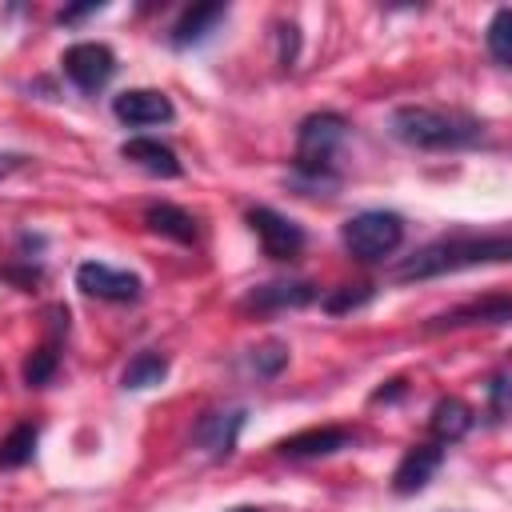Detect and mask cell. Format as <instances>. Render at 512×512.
I'll use <instances>...</instances> for the list:
<instances>
[{
    "instance_id": "obj_1",
    "label": "cell",
    "mask_w": 512,
    "mask_h": 512,
    "mask_svg": "<svg viewBox=\"0 0 512 512\" xmlns=\"http://www.w3.org/2000/svg\"><path fill=\"white\" fill-rule=\"evenodd\" d=\"M508 256H512V240L504 232H496V236H444V240H432V244L416 248L412 256H404L392 268V280H432V276L460 272V268L504 264Z\"/></svg>"
},
{
    "instance_id": "obj_2",
    "label": "cell",
    "mask_w": 512,
    "mask_h": 512,
    "mask_svg": "<svg viewBox=\"0 0 512 512\" xmlns=\"http://www.w3.org/2000/svg\"><path fill=\"white\" fill-rule=\"evenodd\" d=\"M388 128L396 140H404L408 148H424V152H452V148H472L484 136V124L464 116V112H448V108H428V104H404L388 116Z\"/></svg>"
},
{
    "instance_id": "obj_3",
    "label": "cell",
    "mask_w": 512,
    "mask_h": 512,
    "mask_svg": "<svg viewBox=\"0 0 512 512\" xmlns=\"http://www.w3.org/2000/svg\"><path fill=\"white\" fill-rule=\"evenodd\" d=\"M340 240L356 260L372 264V260L392 256L404 244V220L388 208H364L340 224Z\"/></svg>"
},
{
    "instance_id": "obj_4",
    "label": "cell",
    "mask_w": 512,
    "mask_h": 512,
    "mask_svg": "<svg viewBox=\"0 0 512 512\" xmlns=\"http://www.w3.org/2000/svg\"><path fill=\"white\" fill-rule=\"evenodd\" d=\"M348 136V120L340 112H312L296 128V172L308 180H320L336 156V148Z\"/></svg>"
},
{
    "instance_id": "obj_5",
    "label": "cell",
    "mask_w": 512,
    "mask_h": 512,
    "mask_svg": "<svg viewBox=\"0 0 512 512\" xmlns=\"http://www.w3.org/2000/svg\"><path fill=\"white\" fill-rule=\"evenodd\" d=\"M60 68L80 92H100L116 72V52L108 44H100V40H80V44L64 48Z\"/></svg>"
},
{
    "instance_id": "obj_6",
    "label": "cell",
    "mask_w": 512,
    "mask_h": 512,
    "mask_svg": "<svg viewBox=\"0 0 512 512\" xmlns=\"http://www.w3.org/2000/svg\"><path fill=\"white\" fill-rule=\"evenodd\" d=\"M248 228L256 232V240H260V248H264L268 260H292L308 244V236H304V228L296 220H288L284 212L264 208V204L260 208H248Z\"/></svg>"
},
{
    "instance_id": "obj_7",
    "label": "cell",
    "mask_w": 512,
    "mask_h": 512,
    "mask_svg": "<svg viewBox=\"0 0 512 512\" xmlns=\"http://www.w3.org/2000/svg\"><path fill=\"white\" fill-rule=\"evenodd\" d=\"M76 288L84 296H96V300H108V304H128L140 296V276L128 272V268H112L104 260H84L76 268Z\"/></svg>"
},
{
    "instance_id": "obj_8",
    "label": "cell",
    "mask_w": 512,
    "mask_h": 512,
    "mask_svg": "<svg viewBox=\"0 0 512 512\" xmlns=\"http://www.w3.org/2000/svg\"><path fill=\"white\" fill-rule=\"evenodd\" d=\"M112 116L120 124H128V128H152V124H168L176 116V108L156 88H124L112 100Z\"/></svg>"
},
{
    "instance_id": "obj_9",
    "label": "cell",
    "mask_w": 512,
    "mask_h": 512,
    "mask_svg": "<svg viewBox=\"0 0 512 512\" xmlns=\"http://www.w3.org/2000/svg\"><path fill=\"white\" fill-rule=\"evenodd\" d=\"M244 408H216V412H204L192 428V440L212 456V460H224L236 452V440L244 432Z\"/></svg>"
},
{
    "instance_id": "obj_10",
    "label": "cell",
    "mask_w": 512,
    "mask_h": 512,
    "mask_svg": "<svg viewBox=\"0 0 512 512\" xmlns=\"http://www.w3.org/2000/svg\"><path fill=\"white\" fill-rule=\"evenodd\" d=\"M440 464H444V448H440L436 440H420V444H412V448L400 456L396 472H392V492H396V496H412V492H420V488L440 472Z\"/></svg>"
},
{
    "instance_id": "obj_11",
    "label": "cell",
    "mask_w": 512,
    "mask_h": 512,
    "mask_svg": "<svg viewBox=\"0 0 512 512\" xmlns=\"http://www.w3.org/2000/svg\"><path fill=\"white\" fill-rule=\"evenodd\" d=\"M320 292L316 284L308 280H272V284H260L244 296V308L248 312H280V308H304L312 304Z\"/></svg>"
},
{
    "instance_id": "obj_12",
    "label": "cell",
    "mask_w": 512,
    "mask_h": 512,
    "mask_svg": "<svg viewBox=\"0 0 512 512\" xmlns=\"http://www.w3.org/2000/svg\"><path fill=\"white\" fill-rule=\"evenodd\" d=\"M352 444V432L348 428H304V432H292L284 436L276 448L280 456H292V460H308V456H332V452H344Z\"/></svg>"
},
{
    "instance_id": "obj_13",
    "label": "cell",
    "mask_w": 512,
    "mask_h": 512,
    "mask_svg": "<svg viewBox=\"0 0 512 512\" xmlns=\"http://www.w3.org/2000/svg\"><path fill=\"white\" fill-rule=\"evenodd\" d=\"M120 156H124L128 164L144 168L148 176H164V180H172V176L184 172L180 160H176V152H172L168 144L152 140V136H132V140H124V144H120Z\"/></svg>"
},
{
    "instance_id": "obj_14",
    "label": "cell",
    "mask_w": 512,
    "mask_h": 512,
    "mask_svg": "<svg viewBox=\"0 0 512 512\" xmlns=\"http://www.w3.org/2000/svg\"><path fill=\"white\" fill-rule=\"evenodd\" d=\"M476 424V412L460 400V396H440L432 404V416H428V432L436 436V444H456L472 432Z\"/></svg>"
},
{
    "instance_id": "obj_15",
    "label": "cell",
    "mask_w": 512,
    "mask_h": 512,
    "mask_svg": "<svg viewBox=\"0 0 512 512\" xmlns=\"http://www.w3.org/2000/svg\"><path fill=\"white\" fill-rule=\"evenodd\" d=\"M224 16H228V4H192V8H184V16L168 32L172 48H192V44L208 40Z\"/></svg>"
},
{
    "instance_id": "obj_16",
    "label": "cell",
    "mask_w": 512,
    "mask_h": 512,
    "mask_svg": "<svg viewBox=\"0 0 512 512\" xmlns=\"http://www.w3.org/2000/svg\"><path fill=\"white\" fill-rule=\"evenodd\" d=\"M512 316V300L508 296H492L484 304H468V308H452V312H440L428 320V332H440V328H464V324H504Z\"/></svg>"
},
{
    "instance_id": "obj_17",
    "label": "cell",
    "mask_w": 512,
    "mask_h": 512,
    "mask_svg": "<svg viewBox=\"0 0 512 512\" xmlns=\"http://www.w3.org/2000/svg\"><path fill=\"white\" fill-rule=\"evenodd\" d=\"M144 224H148L156 236H168V240H176V244H196V236H200L196 216H188V212L176 208V204H152V208L144 212Z\"/></svg>"
},
{
    "instance_id": "obj_18",
    "label": "cell",
    "mask_w": 512,
    "mask_h": 512,
    "mask_svg": "<svg viewBox=\"0 0 512 512\" xmlns=\"http://www.w3.org/2000/svg\"><path fill=\"white\" fill-rule=\"evenodd\" d=\"M164 376H168V356H164V352H136V356L124 364L120 384H124L128 392H140V388L160 384Z\"/></svg>"
},
{
    "instance_id": "obj_19",
    "label": "cell",
    "mask_w": 512,
    "mask_h": 512,
    "mask_svg": "<svg viewBox=\"0 0 512 512\" xmlns=\"http://www.w3.org/2000/svg\"><path fill=\"white\" fill-rule=\"evenodd\" d=\"M36 424H16L4 440H0V468H20V464H28L32 460V452H36Z\"/></svg>"
},
{
    "instance_id": "obj_20",
    "label": "cell",
    "mask_w": 512,
    "mask_h": 512,
    "mask_svg": "<svg viewBox=\"0 0 512 512\" xmlns=\"http://www.w3.org/2000/svg\"><path fill=\"white\" fill-rule=\"evenodd\" d=\"M512 8H496L492 12V24H488V32H484V40H488V52H492V60L500 64V68H508L512 64Z\"/></svg>"
},
{
    "instance_id": "obj_21",
    "label": "cell",
    "mask_w": 512,
    "mask_h": 512,
    "mask_svg": "<svg viewBox=\"0 0 512 512\" xmlns=\"http://www.w3.org/2000/svg\"><path fill=\"white\" fill-rule=\"evenodd\" d=\"M56 364H60V356H56L52 348H36V352L24 360V384L44 388V384L56 376Z\"/></svg>"
},
{
    "instance_id": "obj_22",
    "label": "cell",
    "mask_w": 512,
    "mask_h": 512,
    "mask_svg": "<svg viewBox=\"0 0 512 512\" xmlns=\"http://www.w3.org/2000/svg\"><path fill=\"white\" fill-rule=\"evenodd\" d=\"M368 300H372V284H344V288L328 292L320 304H324L328 312H352V308H360V304H368Z\"/></svg>"
},
{
    "instance_id": "obj_23",
    "label": "cell",
    "mask_w": 512,
    "mask_h": 512,
    "mask_svg": "<svg viewBox=\"0 0 512 512\" xmlns=\"http://www.w3.org/2000/svg\"><path fill=\"white\" fill-rule=\"evenodd\" d=\"M284 364H288V348H284L280 340H268V344H260V348L252 352V372H256V376H276Z\"/></svg>"
},
{
    "instance_id": "obj_24",
    "label": "cell",
    "mask_w": 512,
    "mask_h": 512,
    "mask_svg": "<svg viewBox=\"0 0 512 512\" xmlns=\"http://www.w3.org/2000/svg\"><path fill=\"white\" fill-rule=\"evenodd\" d=\"M488 412H492V420L508 416V372L492 376V384H488Z\"/></svg>"
},
{
    "instance_id": "obj_25",
    "label": "cell",
    "mask_w": 512,
    "mask_h": 512,
    "mask_svg": "<svg viewBox=\"0 0 512 512\" xmlns=\"http://www.w3.org/2000/svg\"><path fill=\"white\" fill-rule=\"evenodd\" d=\"M296 60V24H280V68H292Z\"/></svg>"
},
{
    "instance_id": "obj_26",
    "label": "cell",
    "mask_w": 512,
    "mask_h": 512,
    "mask_svg": "<svg viewBox=\"0 0 512 512\" xmlns=\"http://www.w3.org/2000/svg\"><path fill=\"white\" fill-rule=\"evenodd\" d=\"M20 164H24V156H20V152H0V180H4V176H12Z\"/></svg>"
},
{
    "instance_id": "obj_27",
    "label": "cell",
    "mask_w": 512,
    "mask_h": 512,
    "mask_svg": "<svg viewBox=\"0 0 512 512\" xmlns=\"http://www.w3.org/2000/svg\"><path fill=\"white\" fill-rule=\"evenodd\" d=\"M88 12H100V4H84V8H64V12H60V24H72V20L88 16Z\"/></svg>"
},
{
    "instance_id": "obj_28",
    "label": "cell",
    "mask_w": 512,
    "mask_h": 512,
    "mask_svg": "<svg viewBox=\"0 0 512 512\" xmlns=\"http://www.w3.org/2000/svg\"><path fill=\"white\" fill-rule=\"evenodd\" d=\"M228 512H264V508H256V504H236V508H228Z\"/></svg>"
}]
</instances>
